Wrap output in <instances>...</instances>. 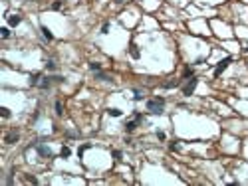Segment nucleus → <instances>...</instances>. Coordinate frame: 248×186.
<instances>
[{
    "instance_id": "nucleus-1",
    "label": "nucleus",
    "mask_w": 248,
    "mask_h": 186,
    "mask_svg": "<svg viewBox=\"0 0 248 186\" xmlns=\"http://www.w3.org/2000/svg\"><path fill=\"white\" fill-rule=\"evenodd\" d=\"M163 107H165V99H163V97H153V99L147 101V111L153 113V115H161Z\"/></svg>"
},
{
    "instance_id": "nucleus-2",
    "label": "nucleus",
    "mask_w": 248,
    "mask_h": 186,
    "mask_svg": "<svg viewBox=\"0 0 248 186\" xmlns=\"http://www.w3.org/2000/svg\"><path fill=\"white\" fill-rule=\"evenodd\" d=\"M230 63H232V57H224V59H220V62L216 63V67H215V75L218 77L220 73H222L224 69H226V67L230 66Z\"/></svg>"
},
{
    "instance_id": "nucleus-3",
    "label": "nucleus",
    "mask_w": 248,
    "mask_h": 186,
    "mask_svg": "<svg viewBox=\"0 0 248 186\" xmlns=\"http://www.w3.org/2000/svg\"><path fill=\"white\" fill-rule=\"evenodd\" d=\"M196 83H199V79H196V77H191V79H189V83L183 87V93H185V95H193V91H195Z\"/></svg>"
},
{
    "instance_id": "nucleus-4",
    "label": "nucleus",
    "mask_w": 248,
    "mask_h": 186,
    "mask_svg": "<svg viewBox=\"0 0 248 186\" xmlns=\"http://www.w3.org/2000/svg\"><path fill=\"white\" fill-rule=\"evenodd\" d=\"M36 151H38L40 157H52V151L48 147H44V145H36Z\"/></svg>"
},
{
    "instance_id": "nucleus-5",
    "label": "nucleus",
    "mask_w": 248,
    "mask_h": 186,
    "mask_svg": "<svg viewBox=\"0 0 248 186\" xmlns=\"http://www.w3.org/2000/svg\"><path fill=\"white\" fill-rule=\"evenodd\" d=\"M16 141H18V131H10V133L4 137V143H8V145L16 143Z\"/></svg>"
},
{
    "instance_id": "nucleus-6",
    "label": "nucleus",
    "mask_w": 248,
    "mask_h": 186,
    "mask_svg": "<svg viewBox=\"0 0 248 186\" xmlns=\"http://www.w3.org/2000/svg\"><path fill=\"white\" fill-rule=\"evenodd\" d=\"M20 22H22V16H18V14H12V16H8V26H18Z\"/></svg>"
},
{
    "instance_id": "nucleus-7",
    "label": "nucleus",
    "mask_w": 248,
    "mask_h": 186,
    "mask_svg": "<svg viewBox=\"0 0 248 186\" xmlns=\"http://www.w3.org/2000/svg\"><path fill=\"white\" fill-rule=\"evenodd\" d=\"M129 53H131V57H135V59H139V57H141V52H139V48L135 46V44H131V46H129Z\"/></svg>"
},
{
    "instance_id": "nucleus-8",
    "label": "nucleus",
    "mask_w": 248,
    "mask_h": 186,
    "mask_svg": "<svg viewBox=\"0 0 248 186\" xmlns=\"http://www.w3.org/2000/svg\"><path fill=\"white\" fill-rule=\"evenodd\" d=\"M40 79H42V75H40V73H32V75H30V79H28V83H30V85H40Z\"/></svg>"
},
{
    "instance_id": "nucleus-9",
    "label": "nucleus",
    "mask_w": 248,
    "mask_h": 186,
    "mask_svg": "<svg viewBox=\"0 0 248 186\" xmlns=\"http://www.w3.org/2000/svg\"><path fill=\"white\" fill-rule=\"evenodd\" d=\"M135 129H137V121H127V123H125V131H127V133H133Z\"/></svg>"
},
{
    "instance_id": "nucleus-10",
    "label": "nucleus",
    "mask_w": 248,
    "mask_h": 186,
    "mask_svg": "<svg viewBox=\"0 0 248 186\" xmlns=\"http://www.w3.org/2000/svg\"><path fill=\"white\" fill-rule=\"evenodd\" d=\"M181 85V79H173V81H167V83H165V89H173V87H179Z\"/></svg>"
},
{
    "instance_id": "nucleus-11",
    "label": "nucleus",
    "mask_w": 248,
    "mask_h": 186,
    "mask_svg": "<svg viewBox=\"0 0 248 186\" xmlns=\"http://www.w3.org/2000/svg\"><path fill=\"white\" fill-rule=\"evenodd\" d=\"M52 79H54V77H42V81H40V87H42V89H48L50 83H52Z\"/></svg>"
},
{
    "instance_id": "nucleus-12",
    "label": "nucleus",
    "mask_w": 248,
    "mask_h": 186,
    "mask_svg": "<svg viewBox=\"0 0 248 186\" xmlns=\"http://www.w3.org/2000/svg\"><path fill=\"white\" fill-rule=\"evenodd\" d=\"M40 30H42V34H44V38L48 40V42H50V40H54V34L50 32V30L46 28V26H42V28H40Z\"/></svg>"
},
{
    "instance_id": "nucleus-13",
    "label": "nucleus",
    "mask_w": 248,
    "mask_h": 186,
    "mask_svg": "<svg viewBox=\"0 0 248 186\" xmlns=\"http://www.w3.org/2000/svg\"><path fill=\"white\" fill-rule=\"evenodd\" d=\"M70 154H72V148H70V147H62V151H60V157H62V158H67Z\"/></svg>"
},
{
    "instance_id": "nucleus-14",
    "label": "nucleus",
    "mask_w": 248,
    "mask_h": 186,
    "mask_svg": "<svg viewBox=\"0 0 248 186\" xmlns=\"http://www.w3.org/2000/svg\"><path fill=\"white\" fill-rule=\"evenodd\" d=\"M87 148H91V145H89V143H87V145H81V147L77 148V154H80V157H83V153H86Z\"/></svg>"
},
{
    "instance_id": "nucleus-15",
    "label": "nucleus",
    "mask_w": 248,
    "mask_h": 186,
    "mask_svg": "<svg viewBox=\"0 0 248 186\" xmlns=\"http://www.w3.org/2000/svg\"><path fill=\"white\" fill-rule=\"evenodd\" d=\"M89 69H91V72H101V63L91 62V63H89Z\"/></svg>"
},
{
    "instance_id": "nucleus-16",
    "label": "nucleus",
    "mask_w": 248,
    "mask_h": 186,
    "mask_svg": "<svg viewBox=\"0 0 248 186\" xmlns=\"http://www.w3.org/2000/svg\"><path fill=\"white\" fill-rule=\"evenodd\" d=\"M0 36H2L4 40H6V38H10V30H8V28H2V30H0Z\"/></svg>"
},
{
    "instance_id": "nucleus-17",
    "label": "nucleus",
    "mask_w": 248,
    "mask_h": 186,
    "mask_svg": "<svg viewBox=\"0 0 248 186\" xmlns=\"http://www.w3.org/2000/svg\"><path fill=\"white\" fill-rule=\"evenodd\" d=\"M56 113H58V115H64V107H62V103H60V101H56Z\"/></svg>"
},
{
    "instance_id": "nucleus-18",
    "label": "nucleus",
    "mask_w": 248,
    "mask_h": 186,
    "mask_svg": "<svg viewBox=\"0 0 248 186\" xmlns=\"http://www.w3.org/2000/svg\"><path fill=\"white\" fill-rule=\"evenodd\" d=\"M107 113H109L111 117H121V111H119V109H109Z\"/></svg>"
},
{
    "instance_id": "nucleus-19",
    "label": "nucleus",
    "mask_w": 248,
    "mask_h": 186,
    "mask_svg": "<svg viewBox=\"0 0 248 186\" xmlns=\"http://www.w3.org/2000/svg\"><path fill=\"white\" fill-rule=\"evenodd\" d=\"M97 79H103V81H111V79H109V75H105V73H101V72H97Z\"/></svg>"
},
{
    "instance_id": "nucleus-20",
    "label": "nucleus",
    "mask_w": 248,
    "mask_h": 186,
    "mask_svg": "<svg viewBox=\"0 0 248 186\" xmlns=\"http://www.w3.org/2000/svg\"><path fill=\"white\" fill-rule=\"evenodd\" d=\"M46 69H50V72H52V69H56V63H54L52 59H48V63H46Z\"/></svg>"
},
{
    "instance_id": "nucleus-21",
    "label": "nucleus",
    "mask_w": 248,
    "mask_h": 186,
    "mask_svg": "<svg viewBox=\"0 0 248 186\" xmlns=\"http://www.w3.org/2000/svg\"><path fill=\"white\" fill-rule=\"evenodd\" d=\"M0 113H2V117H4V119H8V117H10V111L6 109V107H2V109H0Z\"/></svg>"
},
{
    "instance_id": "nucleus-22",
    "label": "nucleus",
    "mask_w": 248,
    "mask_h": 186,
    "mask_svg": "<svg viewBox=\"0 0 248 186\" xmlns=\"http://www.w3.org/2000/svg\"><path fill=\"white\" fill-rule=\"evenodd\" d=\"M26 182H32V184H38V178H36V176H30V174H28V176H26Z\"/></svg>"
},
{
    "instance_id": "nucleus-23",
    "label": "nucleus",
    "mask_w": 248,
    "mask_h": 186,
    "mask_svg": "<svg viewBox=\"0 0 248 186\" xmlns=\"http://www.w3.org/2000/svg\"><path fill=\"white\" fill-rule=\"evenodd\" d=\"M157 139H159V141H165V139H167V135L163 133V131H157Z\"/></svg>"
},
{
    "instance_id": "nucleus-24",
    "label": "nucleus",
    "mask_w": 248,
    "mask_h": 186,
    "mask_svg": "<svg viewBox=\"0 0 248 186\" xmlns=\"http://www.w3.org/2000/svg\"><path fill=\"white\" fill-rule=\"evenodd\" d=\"M111 154H113V158H115V160H121V151H113Z\"/></svg>"
},
{
    "instance_id": "nucleus-25",
    "label": "nucleus",
    "mask_w": 248,
    "mask_h": 186,
    "mask_svg": "<svg viewBox=\"0 0 248 186\" xmlns=\"http://www.w3.org/2000/svg\"><path fill=\"white\" fill-rule=\"evenodd\" d=\"M52 8H54V10H60V8H62V0H58V2H54V4H52Z\"/></svg>"
},
{
    "instance_id": "nucleus-26",
    "label": "nucleus",
    "mask_w": 248,
    "mask_h": 186,
    "mask_svg": "<svg viewBox=\"0 0 248 186\" xmlns=\"http://www.w3.org/2000/svg\"><path fill=\"white\" fill-rule=\"evenodd\" d=\"M109 32V24H107V22H105L103 26H101V34H107Z\"/></svg>"
},
{
    "instance_id": "nucleus-27",
    "label": "nucleus",
    "mask_w": 248,
    "mask_h": 186,
    "mask_svg": "<svg viewBox=\"0 0 248 186\" xmlns=\"http://www.w3.org/2000/svg\"><path fill=\"white\" fill-rule=\"evenodd\" d=\"M143 99V93L141 91H135V101H141Z\"/></svg>"
},
{
    "instance_id": "nucleus-28",
    "label": "nucleus",
    "mask_w": 248,
    "mask_h": 186,
    "mask_svg": "<svg viewBox=\"0 0 248 186\" xmlns=\"http://www.w3.org/2000/svg\"><path fill=\"white\" fill-rule=\"evenodd\" d=\"M189 75H193V69H191V67H187V69H185V77H189Z\"/></svg>"
},
{
    "instance_id": "nucleus-29",
    "label": "nucleus",
    "mask_w": 248,
    "mask_h": 186,
    "mask_svg": "<svg viewBox=\"0 0 248 186\" xmlns=\"http://www.w3.org/2000/svg\"><path fill=\"white\" fill-rule=\"evenodd\" d=\"M125 0H115V4H123Z\"/></svg>"
}]
</instances>
